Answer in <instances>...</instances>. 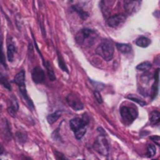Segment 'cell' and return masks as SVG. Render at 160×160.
<instances>
[{"mask_svg": "<svg viewBox=\"0 0 160 160\" xmlns=\"http://www.w3.org/2000/svg\"><path fill=\"white\" fill-rule=\"evenodd\" d=\"M152 67V64L150 62H143V63H141L140 65L137 66V69L138 70H141V71H146V70H149Z\"/></svg>", "mask_w": 160, "mask_h": 160, "instance_id": "obj_18", "label": "cell"}, {"mask_svg": "<svg viewBox=\"0 0 160 160\" xmlns=\"http://www.w3.org/2000/svg\"><path fill=\"white\" fill-rule=\"evenodd\" d=\"M97 38V34L88 28H84L81 30L77 35V42L80 44H85V45H91L95 38Z\"/></svg>", "mask_w": 160, "mask_h": 160, "instance_id": "obj_2", "label": "cell"}, {"mask_svg": "<svg viewBox=\"0 0 160 160\" xmlns=\"http://www.w3.org/2000/svg\"><path fill=\"white\" fill-rule=\"evenodd\" d=\"M120 114L124 122L127 124H131L138 117V112L134 107L122 106L120 109Z\"/></svg>", "mask_w": 160, "mask_h": 160, "instance_id": "obj_3", "label": "cell"}, {"mask_svg": "<svg viewBox=\"0 0 160 160\" xmlns=\"http://www.w3.org/2000/svg\"><path fill=\"white\" fill-rule=\"evenodd\" d=\"M94 148L99 154L106 156L109 153V150H110V146H109V142H108L107 139L105 137H102V136L98 138V140L95 142Z\"/></svg>", "mask_w": 160, "mask_h": 160, "instance_id": "obj_5", "label": "cell"}, {"mask_svg": "<svg viewBox=\"0 0 160 160\" xmlns=\"http://www.w3.org/2000/svg\"><path fill=\"white\" fill-rule=\"evenodd\" d=\"M58 63H59V67H60V68H61V69H63L64 71L68 72V68H67V66H66V64H65V62H64L63 58L61 57L60 53H58Z\"/></svg>", "mask_w": 160, "mask_h": 160, "instance_id": "obj_24", "label": "cell"}, {"mask_svg": "<svg viewBox=\"0 0 160 160\" xmlns=\"http://www.w3.org/2000/svg\"><path fill=\"white\" fill-rule=\"evenodd\" d=\"M158 74H159V68H158L155 73V83H154L153 89H152V98L153 99L157 97V95L158 93Z\"/></svg>", "mask_w": 160, "mask_h": 160, "instance_id": "obj_9", "label": "cell"}, {"mask_svg": "<svg viewBox=\"0 0 160 160\" xmlns=\"http://www.w3.org/2000/svg\"><path fill=\"white\" fill-rule=\"evenodd\" d=\"M8 59L9 62H12L14 60V54L16 52V48L13 42H9L8 44Z\"/></svg>", "mask_w": 160, "mask_h": 160, "instance_id": "obj_11", "label": "cell"}, {"mask_svg": "<svg viewBox=\"0 0 160 160\" xmlns=\"http://www.w3.org/2000/svg\"><path fill=\"white\" fill-rule=\"evenodd\" d=\"M10 106H11L12 108H14L16 111H18V109H19V104H18V102H17V100H16V98H15L14 96H12V99H11V104H10Z\"/></svg>", "mask_w": 160, "mask_h": 160, "instance_id": "obj_26", "label": "cell"}, {"mask_svg": "<svg viewBox=\"0 0 160 160\" xmlns=\"http://www.w3.org/2000/svg\"><path fill=\"white\" fill-rule=\"evenodd\" d=\"M127 98H128V99H130V100H132V101L138 103V104L141 105V106H145V105H146V102H145L144 100H142V99L140 98H137V97L134 96V95H128V96H127Z\"/></svg>", "mask_w": 160, "mask_h": 160, "instance_id": "obj_17", "label": "cell"}, {"mask_svg": "<svg viewBox=\"0 0 160 160\" xmlns=\"http://www.w3.org/2000/svg\"><path fill=\"white\" fill-rule=\"evenodd\" d=\"M151 140L153 141V142H156V144H158V145H159L160 144V138L158 136H153V137H151Z\"/></svg>", "mask_w": 160, "mask_h": 160, "instance_id": "obj_28", "label": "cell"}, {"mask_svg": "<svg viewBox=\"0 0 160 160\" xmlns=\"http://www.w3.org/2000/svg\"><path fill=\"white\" fill-rule=\"evenodd\" d=\"M135 43H136V45H138L142 48H146L151 44V40L146 37H140L136 39Z\"/></svg>", "mask_w": 160, "mask_h": 160, "instance_id": "obj_10", "label": "cell"}, {"mask_svg": "<svg viewBox=\"0 0 160 160\" xmlns=\"http://www.w3.org/2000/svg\"><path fill=\"white\" fill-rule=\"evenodd\" d=\"M116 48L123 53H128L131 52V46L126 43H116Z\"/></svg>", "mask_w": 160, "mask_h": 160, "instance_id": "obj_13", "label": "cell"}, {"mask_svg": "<svg viewBox=\"0 0 160 160\" xmlns=\"http://www.w3.org/2000/svg\"><path fill=\"white\" fill-rule=\"evenodd\" d=\"M43 61H44V60H43ZM44 65H45V67H46V68H47L48 77L50 78L51 81H54V80H55V74H54V71H53L52 66L50 65L49 62H45V61H44Z\"/></svg>", "mask_w": 160, "mask_h": 160, "instance_id": "obj_15", "label": "cell"}, {"mask_svg": "<svg viewBox=\"0 0 160 160\" xmlns=\"http://www.w3.org/2000/svg\"><path fill=\"white\" fill-rule=\"evenodd\" d=\"M90 121V118L88 116V114H82V118H73L72 120H70L69 126L70 128L72 129L73 132H76L77 130H79L80 128L88 126Z\"/></svg>", "mask_w": 160, "mask_h": 160, "instance_id": "obj_4", "label": "cell"}, {"mask_svg": "<svg viewBox=\"0 0 160 160\" xmlns=\"http://www.w3.org/2000/svg\"><path fill=\"white\" fill-rule=\"evenodd\" d=\"M94 96H95V98H96V99H97V101H98V103H102V102H103L102 97H101L100 92H99L98 90H96V91L94 92Z\"/></svg>", "mask_w": 160, "mask_h": 160, "instance_id": "obj_25", "label": "cell"}, {"mask_svg": "<svg viewBox=\"0 0 160 160\" xmlns=\"http://www.w3.org/2000/svg\"><path fill=\"white\" fill-rule=\"evenodd\" d=\"M0 64L3 65L5 68H7L6 58H5V54H4V52H3V41H2V38H0Z\"/></svg>", "mask_w": 160, "mask_h": 160, "instance_id": "obj_19", "label": "cell"}, {"mask_svg": "<svg viewBox=\"0 0 160 160\" xmlns=\"http://www.w3.org/2000/svg\"><path fill=\"white\" fill-rule=\"evenodd\" d=\"M4 153V148H3V146L1 145V143H0V155H2Z\"/></svg>", "mask_w": 160, "mask_h": 160, "instance_id": "obj_29", "label": "cell"}, {"mask_svg": "<svg viewBox=\"0 0 160 160\" xmlns=\"http://www.w3.org/2000/svg\"><path fill=\"white\" fill-rule=\"evenodd\" d=\"M160 121V112L158 111H154L151 112L150 115V123L152 126H157L158 125Z\"/></svg>", "mask_w": 160, "mask_h": 160, "instance_id": "obj_12", "label": "cell"}, {"mask_svg": "<svg viewBox=\"0 0 160 160\" xmlns=\"http://www.w3.org/2000/svg\"><path fill=\"white\" fill-rule=\"evenodd\" d=\"M8 112L12 116V117H15V115H16V112H17V111L14 109V108H12L11 106H9L8 108Z\"/></svg>", "mask_w": 160, "mask_h": 160, "instance_id": "obj_27", "label": "cell"}, {"mask_svg": "<svg viewBox=\"0 0 160 160\" xmlns=\"http://www.w3.org/2000/svg\"><path fill=\"white\" fill-rule=\"evenodd\" d=\"M32 80L36 83H41L45 80V73L43 69L39 67H36L32 71Z\"/></svg>", "mask_w": 160, "mask_h": 160, "instance_id": "obj_8", "label": "cell"}, {"mask_svg": "<svg viewBox=\"0 0 160 160\" xmlns=\"http://www.w3.org/2000/svg\"><path fill=\"white\" fill-rule=\"evenodd\" d=\"M67 102L74 111H81L83 109V104L82 100L75 93H70L67 97Z\"/></svg>", "mask_w": 160, "mask_h": 160, "instance_id": "obj_6", "label": "cell"}, {"mask_svg": "<svg viewBox=\"0 0 160 160\" xmlns=\"http://www.w3.org/2000/svg\"><path fill=\"white\" fill-rule=\"evenodd\" d=\"M72 8H73V9H75V10H76V12H77V13H79V14H80V16H81L82 19H86V18L88 17V13H87V12H85L84 10H82V8H80L79 7H75V6H73V7H72Z\"/></svg>", "mask_w": 160, "mask_h": 160, "instance_id": "obj_23", "label": "cell"}, {"mask_svg": "<svg viewBox=\"0 0 160 160\" xmlns=\"http://www.w3.org/2000/svg\"><path fill=\"white\" fill-rule=\"evenodd\" d=\"M85 133H86V127H83V128H80L79 130H77L76 132H74L75 137H76L77 140H81L85 135Z\"/></svg>", "mask_w": 160, "mask_h": 160, "instance_id": "obj_20", "label": "cell"}, {"mask_svg": "<svg viewBox=\"0 0 160 160\" xmlns=\"http://www.w3.org/2000/svg\"><path fill=\"white\" fill-rule=\"evenodd\" d=\"M14 82L19 85V84H22V83H24V71L23 70H21L14 78Z\"/></svg>", "mask_w": 160, "mask_h": 160, "instance_id": "obj_16", "label": "cell"}, {"mask_svg": "<svg viewBox=\"0 0 160 160\" xmlns=\"http://www.w3.org/2000/svg\"><path fill=\"white\" fill-rule=\"evenodd\" d=\"M96 52L105 61H111L113 58L114 47H113V44L111 40L105 39L98 45Z\"/></svg>", "mask_w": 160, "mask_h": 160, "instance_id": "obj_1", "label": "cell"}, {"mask_svg": "<svg viewBox=\"0 0 160 160\" xmlns=\"http://www.w3.org/2000/svg\"><path fill=\"white\" fill-rule=\"evenodd\" d=\"M0 83L4 86V87H6L8 90H11V87H10V83L8 82V79L6 78V77H4V76H0Z\"/></svg>", "mask_w": 160, "mask_h": 160, "instance_id": "obj_22", "label": "cell"}, {"mask_svg": "<svg viewBox=\"0 0 160 160\" xmlns=\"http://www.w3.org/2000/svg\"><path fill=\"white\" fill-rule=\"evenodd\" d=\"M126 21V16L123 14H116L114 16L110 17L107 20V24L111 27H117L122 24Z\"/></svg>", "mask_w": 160, "mask_h": 160, "instance_id": "obj_7", "label": "cell"}, {"mask_svg": "<svg viewBox=\"0 0 160 160\" xmlns=\"http://www.w3.org/2000/svg\"><path fill=\"white\" fill-rule=\"evenodd\" d=\"M61 113H62V112H61L60 111H58V112H53V113L48 115V116H47V121H48V123H49L50 125H52L54 122H56V121L59 119V117L61 116Z\"/></svg>", "mask_w": 160, "mask_h": 160, "instance_id": "obj_14", "label": "cell"}, {"mask_svg": "<svg viewBox=\"0 0 160 160\" xmlns=\"http://www.w3.org/2000/svg\"><path fill=\"white\" fill-rule=\"evenodd\" d=\"M85 1H88V0H85Z\"/></svg>", "mask_w": 160, "mask_h": 160, "instance_id": "obj_30", "label": "cell"}, {"mask_svg": "<svg viewBox=\"0 0 160 160\" xmlns=\"http://www.w3.org/2000/svg\"><path fill=\"white\" fill-rule=\"evenodd\" d=\"M156 152H157V149H156V146L154 144H149L147 146V156H148V158H153L156 155Z\"/></svg>", "mask_w": 160, "mask_h": 160, "instance_id": "obj_21", "label": "cell"}]
</instances>
